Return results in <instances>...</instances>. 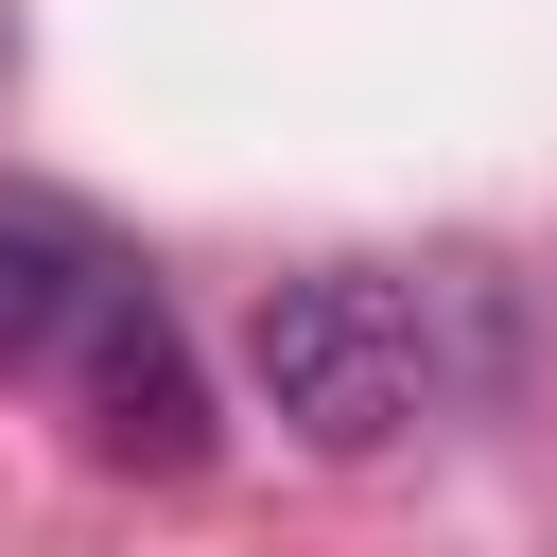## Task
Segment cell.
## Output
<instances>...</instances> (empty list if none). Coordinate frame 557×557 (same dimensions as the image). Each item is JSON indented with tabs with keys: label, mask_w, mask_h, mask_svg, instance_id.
<instances>
[{
	"label": "cell",
	"mask_w": 557,
	"mask_h": 557,
	"mask_svg": "<svg viewBox=\"0 0 557 557\" xmlns=\"http://www.w3.org/2000/svg\"><path fill=\"white\" fill-rule=\"evenodd\" d=\"M70 366H87V453L104 470H157V487L209 470V383H191V331L157 313V278H104Z\"/></svg>",
	"instance_id": "7a4b0ae2"
},
{
	"label": "cell",
	"mask_w": 557,
	"mask_h": 557,
	"mask_svg": "<svg viewBox=\"0 0 557 557\" xmlns=\"http://www.w3.org/2000/svg\"><path fill=\"white\" fill-rule=\"evenodd\" d=\"M122 261L70 226V209H35V191H0V383L17 366H70V331H87V296H104Z\"/></svg>",
	"instance_id": "3957f363"
},
{
	"label": "cell",
	"mask_w": 557,
	"mask_h": 557,
	"mask_svg": "<svg viewBox=\"0 0 557 557\" xmlns=\"http://www.w3.org/2000/svg\"><path fill=\"white\" fill-rule=\"evenodd\" d=\"M244 383H261V418H278L296 453L366 470V453H400V435L435 418V313H418L383 261H296V278H261V313H244Z\"/></svg>",
	"instance_id": "6da1fadb"
}]
</instances>
